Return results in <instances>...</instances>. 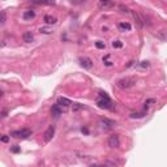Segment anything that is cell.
I'll return each instance as SVG.
<instances>
[{
	"label": "cell",
	"instance_id": "obj_1",
	"mask_svg": "<svg viewBox=\"0 0 167 167\" xmlns=\"http://www.w3.org/2000/svg\"><path fill=\"white\" fill-rule=\"evenodd\" d=\"M97 106L103 110H111L112 108V101L107 95L106 91H99V98L97 101Z\"/></svg>",
	"mask_w": 167,
	"mask_h": 167
},
{
	"label": "cell",
	"instance_id": "obj_2",
	"mask_svg": "<svg viewBox=\"0 0 167 167\" xmlns=\"http://www.w3.org/2000/svg\"><path fill=\"white\" fill-rule=\"evenodd\" d=\"M33 135V131L29 128H22V129H17V131H12L11 132V137H15V138H29L30 136Z\"/></svg>",
	"mask_w": 167,
	"mask_h": 167
},
{
	"label": "cell",
	"instance_id": "obj_3",
	"mask_svg": "<svg viewBox=\"0 0 167 167\" xmlns=\"http://www.w3.org/2000/svg\"><path fill=\"white\" fill-rule=\"evenodd\" d=\"M136 84V78L135 77H125V78H121V80L118 81V88L120 89H129V88L135 86Z\"/></svg>",
	"mask_w": 167,
	"mask_h": 167
},
{
	"label": "cell",
	"instance_id": "obj_4",
	"mask_svg": "<svg viewBox=\"0 0 167 167\" xmlns=\"http://www.w3.org/2000/svg\"><path fill=\"white\" fill-rule=\"evenodd\" d=\"M99 125H101V128H103V129H106V131H108V129H112L116 125V123H115L114 120H110V119H107V118H104V119H101L99 120Z\"/></svg>",
	"mask_w": 167,
	"mask_h": 167
},
{
	"label": "cell",
	"instance_id": "obj_5",
	"mask_svg": "<svg viewBox=\"0 0 167 167\" xmlns=\"http://www.w3.org/2000/svg\"><path fill=\"white\" fill-rule=\"evenodd\" d=\"M78 61H80V65L85 68V69H90V68L93 67V60L88 56H81L80 59H78Z\"/></svg>",
	"mask_w": 167,
	"mask_h": 167
},
{
	"label": "cell",
	"instance_id": "obj_6",
	"mask_svg": "<svg viewBox=\"0 0 167 167\" xmlns=\"http://www.w3.org/2000/svg\"><path fill=\"white\" fill-rule=\"evenodd\" d=\"M120 145V138H119L118 135H111L110 138H108V146L110 148H119Z\"/></svg>",
	"mask_w": 167,
	"mask_h": 167
},
{
	"label": "cell",
	"instance_id": "obj_7",
	"mask_svg": "<svg viewBox=\"0 0 167 167\" xmlns=\"http://www.w3.org/2000/svg\"><path fill=\"white\" fill-rule=\"evenodd\" d=\"M54 133H55V127H54V125H50V127L46 129L45 135H43V136H45V137H43V138H45V141L50 142L51 140H52V137H54Z\"/></svg>",
	"mask_w": 167,
	"mask_h": 167
},
{
	"label": "cell",
	"instance_id": "obj_8",
	"mask_svg": "<svg viewBox=\"0 0 167 167\" xmlns=\"http://www.w3.org/2000/svg\"><path fill=\"white\" fill-rule=\"evenodd\" d=\"M51 114H52L54 118H59L61 114H63V108H61L60 104H52V108H51Z\"/></svg>",
	"mask_w": 167,
	"mask_h": 167
},
{
	"label": "cell",
	"instance_id": "obj_9",
	"mask_svg": "<svg viewBox=\"0 0 167 167\" xmlns=\"http://www.w3.org/2000/svg\"><path fill=\"white\" fill-rule=\"evenodd\" d=\"M118 28H119V30H120L121 33H125V32H129V30L132 29V25L129 22H119Z\"/></svg>",
	"mask_w": 167,
	"mask_h": 167
},
{
	"label": "cell",
	"instance_id": "obj_10",
	"mask_svg": "<svg viewBox=\"0 0 167 167\" xmlns=\"http://www.w3.org/2000/svg\"><path fill=\"white\" fill-rule=\"evenodd\" d=\"M57 104H60L61 107H64V108H67L68 106H71L72 104V102H71L68 98H64V97H60L59 99H57V102H56Z\"/></svg>",
	"mask_w": 167,
	"mask_h": 167
},
{
	"label": "cell",
	"instance_id": "obj_11",
	"mask_svg": "<svg viewBox=\"0 0 167 167\" xmlns=\"http://www.w3.org/2000/svg\"><path fill=\"white\" fill-rule=\"evenodd\" d=\"M22 39H24V42H26V43H32L33 40H34L33 33L32 32H25V33L22 34Z\"/></svg>",
	"mask_w": 167,
	"mask_h": 167
},
{
	"label": "cell",
	"instance_id": "obj_12",
	"mask_svg": "<svg viewBox=\"0 0 167 167\" xmlns=\"http://www.w3.org/2000/svg\"><path fill=\"white\" fill-rule=\"evenodd\" d=\"M45 22L46 24H49V25H52V24H56V21H57V18L56 17H54V16H51V15H46L45 16Z\"/></svg>",
	"mask_w": 167,
	"mask_h": 167
},
{
	"label": "cell",
	"instance_id": "obj_13",
	"mask_svg": "<svg viewBox=\"0 0 167 167\" xmlns=\"http://www.w3.org/2000/svg\"><path fill=\"white\" fill-rule=\"evenodd\" d=\"M35 17V12L34 11H25L24 12V15H22V18L24 20H32Z\"/></svg>",
	"mask_w": 167,
	"mask_h": 167
},
{
	"label": "cell",
	"instance_id": "obj_14",
	"mask_svg": "<svg viewBox=\"0 0 167 167\" xmlns=\"http://www.w3.org/2000/svg\"><path fill=\"white\" fill-rule=\"evenodd\" d=\"M98 5H99V8H108V7H112L114 5V3H111V1H99L98 3Z\"/></svg>",
	"mask_w": 167,
	"mask_h": 167
},
{
	"label": "cell",
	"instance_id": "obj_15",
	"mask_svg": "<svg viewBox=\"0 0 167 167\" xmlns=\"http://www.w3.org/2000/svg\"><path fill=\"white\" fill-rule=\"evenodd\" d=\"M149 65H150V63H149V61H142V63L141 64H138V68H140V69H146V68H148Z\"/></svg>",
	"mask_w": 167,
	"mask_h": 167
},
{
	"label": "cell",
	"instance_id": "obj_16",
	"mask_svg": "<svg viewBox=\"0 0 167 167\" xmlns=\"http://www.w3.org/2000/svg\"><path fill=\"white\" fill-rule=\"evenodd\" d=\"M112 47H115V49H121L123 42H120V40H114V42H112Z\"/></svg>",
	"mask_w": 167,
	"mask_h": 167
},
{
	"label": "cell",
	"instance_id": "obj_17",
	"mask_svg": "<svg viewBox=\"0 0 167 167\" xmlns=\"http://www.w3.org/2000/svg\"><path fill=\"white\" fill-rule=\"evenodd\" d=\"M5 21H7V13H5V11H1V18H0V24H1V26L5 24Z\"/></svg>",
	"mask_w": 167,
	"mask_h": 167
},
{
	"label": "cell",
	"instance_id": "obj_18",
	"mask_svg": "<svg viewBox=\"0 0 167 167\" xmlns=\"http://www.w3.org/2000/svg\"><path fill=\"white\" fill-rule=\"evenodd\" d=\"M39 32L43 33V34H51V33H52V29H51V28H40Z\"/></svg>",
	"mask_w": 167,
	"mask_h": 167
},
{
	"label": "cell",
	"instance_id": "obj_19",
	"mask_svg": "<svg viewBox=\"0 0 167 167\" xmlns=\"http://www.w3.org/2000/svg\"><path fill=\"white\" fill-rule=\"evenodd\" d=\"M95 46H97V49H101V50H103L104 47H106V45H104L103 42H101V40H98V42H95Z\"/></svg>",
	"mask_w": 167,
	"mask_h": 167
},
{
	"label": "cell",
	"instance_id": "obj_20",
	"mask_svg": "<svg viewBox=\"0 0 167 167\" xmlns=\"http://www.w3.org/2000/svg\"><path fill=\"white\" fill-rule=\"evenodd\" d=\"M108 57H110V55H106V57H103V63H104V64H106V65H107V67H111V65H112V63H111V61H110V60H107V59H108Z\"/></svg>",
	"mask_w": 167,
	"mask_h": 167
},
{
	"label": "cell",
	"instance_id": "obj_21",
	"mask_svg": "<svg viewBox=\"0 0 167 167\" xmlns=\"http://www.w3.org/2000/svg\"><path fill=\"white\" fill-rule=\"evenodd\" d=\"M81 108H82V106H81L80 103H74V104H73V108H72V110H73V112H77L78 110H81Z\"/></svg>",
	"mask_w": 167,
	"mask_h": 167
},
{
	"label": "cell",
	"instance_id": "obj_22",
	"mask_svg": "<svg viewBox=\"0 0 167 167\" xmlns=\"http://www.w3.org/2000/svg\"><path fill=\"white\" fill-rule=\"evenodd\" d=\"M144 115H145V112H140V114H135V112H133V114H131V118L132 119H135V118H142Z\"/></svg>",
	"mask_w": 167,
	"mask_h": 167
},
{
	"label": "cell",
	"instance_id": "obj_23",
	"mask_svg": "<svg viewBox=\"0 0 167 167\" xmlns=\"http://www.w3.org/2000/svg\"><path fill=\"white\" fill-rule=\"evenodd\" d=\"M154 102H155V99H148V101L145 102V108L148 107V104H150V103H154Z\"/></svg>",
	"mask_w": 167,
	"mask_h": 167
},
{
	"label": "cell",
	"instance_id": "obj_24",
	"mask_svg": "<svg viewBox=\"0 0 167 167\" xmlns=\"http://www.w3.org/2000/svg\"><path fill=\"white\" fill-rule=\"evenodd\" d=\"M11 150H12L13 153H18V152H20V148H18V146L16 145V146H13V148L11 149Z\"/></svg>",
	"mask_w": 167,
	"mask_h": 167
},
{
	"label": "cell",
	"instance_id": "obj_25",
	"mask_svg": "<svg viewBox=\"0 0 167 167\" xmlns=\"http://www.w3.org/2000/svg\"><path fill=\"white\" fill-rule=\"evenodd\" d=\"M9 141V137H8V136H3V137H1V142H8Z\"/></svg>",
	"mask_w": 167,
	"mask_h": 167
},
{
	"label": "cell",
	"instance_id": "obj_26",
	"mask_svg": "<svg viewBox=\"0 0 167 167\" xmlns=\"http://www.w3.org/2000/svg\"><path fill=\"white\" fill-rule=\"evenodd\" d=\"M103 167H107V166H103Z\"/></svg>",
	"mask_w": 167,
	"mask_h": 167
}]
</instances>
